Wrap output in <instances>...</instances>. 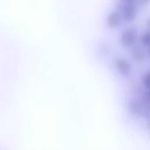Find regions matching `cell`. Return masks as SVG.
<instances>
[{"mask_svg":"<svg viewBox=\"0 0 150 150\" xmlns=\"http://www.w3.org/2000/svg\"><path fill=\"white\" fill-rule=\"evenodd\" d=\"M121 19H122L121 13H120L118 11H112L111 12H109V14L106 17V25L111 29L117 28L120 25Z\"/></svg>","mask_w":150,"mask_h":150,"instance_id":"4","label":"cell"},{"mask_svg":"<svg viewBox=\"0 0 150 150\" xmlns=\"http://www.w3.org/2000/svg\"><path fill=\"white\" fill-rule=\"evenodd\" d=\"M148 25H149V27L150 28V18H149V20H148Z\"/></svg>","mask_w":150,"mask_h":150,"instance_id":"14","label":"cell"},{"mask_svg":"<svg viewBox=\"0 0 150 150\" xmlns=\"http://www.w3.org/2000/svg\"><path fill=\"white\" fill-rule=\"evenodd\" d=\"M147 127H148V129L150 131V118L148 119V121H147Z\"/></svg>","mask_w":150,"mask_h":150,"instance_id":"12","label":"cell"},{"mask_svg":"<svg viewBox=\"0 0 150 150\" xmlns=\"http://www.w3.org/2000/svg\"><path fill=\"white\" fill-rule=\"evenodd\" d=\"M147 55H148V56L150 58V47H148V50H147Z\"/></svg>","mask_w":150,"mask_h":150,"instance_id":"13","label":"cell"},{"mask_svg":"<svg viewBox=\"0 0 150 150\" xmlns=\"http://www.w3.org/2000/svg\"><path fill=\"white\" fill-rule=\"evenodd\" d=\"M120 9L121 10L122 18L127 22H133L137 17V4L135 2L123 3L120 1Z\"/></svg>","mask_w":150,"mask_h":150,"instance_id":"2","label":"cell"},{"mask_svg":"<svg viewBox=\"0 0 150 150\" xmlns=\"http://www.w3.org/2000/svg\"><path fill=\"white\" fill-rule=\"evenodd\" d=\"M140 42L145 47H150V31L145 32V33H143L141 35V37H140Z\"/></svg>","mask_w":150,"mask_h":150,"instance_id":"7","label":"cell"},{"mask_svg":"<svg viewBox=\"0 0 150 150\" xmlns=\"http://www.w3.org/2000/svg\"><path fill=\"white\" fill-rule=\"evenodd\" d=\"M120 40L121 45L127 48L134 47L138 40L137 31L133 27L124 30V32L120 34Z\"/></svg>","mask_w":150,"mask_h":150,"instance_id":"1","label":"cell"},{"mask_svg":"<svg viewBox=\"0 0 150 150\" xmlns=\"http://www.w3.org/2000/svg\"><path fill=\"white\" fill-rule=\"evenodd\" d=\"M139 2L143 5H148L150 4V0H139Z\"/></svg>","mask_w":150,"mask_h":150,"instance_id":"10","label":"cell"},{"mask_svg":"<svg viewBox=\"0 0 150 150\" xmlns=\"http://www.w3.org/2000/svg\"><path fill=\"white\" fill-rule=\"evenodd\" d=\"M149 93L150 94V89H149Z\"/></svg>","mask_w":150,"mask_h":150,"instance_id":"15","label":"cell"},{"mask_svg":"<svg viewBox=\"0 0 150 150\" xmlns=\"http://www.w3.org/2000/svg\"><path fill=\"white\" fill-rule=\"evenodd\" d=\"M132 59L136 63H142L145 61L147 56V51L142 49V47H133L131 52Z\"/></svg>","mask_w":150,"mask_h":150,"instance_id":"6","label":"cell"},{"mask_svg":"<svg viewBox=\"0 0 150 150\" xmlns=\"http://www.w3.org/2000/svg\"><path fill=\"white\" fill-rule=\"evenodd\" d=\"M141 101L143 104L145 108L150 109V94L149 93V91L142 94V96L141 97Z\"/></svg>","mask_w":150,"mask_h":150,"instance_id":"8","label":"cell"},{"mask_svg":"<svg viewBox=\"0 0 150 150\" xmlns=\"http://www.w3.org/2000/svg\"><path fill=\"white\" fill-rule=\"evenodd\" d=\"M123 3H132V2H135L136 0H120Z\"/></svg>","mask_w":150,"mask_h":150,"instance_id":"11","label":"cell"},{"mask_svg":"<svg viewBox=\"0 0 150 150\" xmlns=\"http://www.w3.org/2000/svg\"><path fill=\"white\" fill-rule=\"evenodd\" d=\"M116 68L119 73L124 76H129L131 74L132 67L130 62L126 58H118L116 60Z\"/></svg>","mask_w":150,"mask_h":150,"instance_id":"5","label":"cell"},{"mask_svg":"<svg viewBox=\"0 0 150 150\" xmlns=\"http://www.w3.org/2000/svg\"><path fill=\"white\" fill-rule=\"evenodd\" d=\"M127 111L134 117H142L144 112V105L142 103L141 99H132L127 103Z\"/></svg>","mask_w":150,"mask_h":150,"instance_id":"3","label":"cell"},{"mask_svg":"<svg viewBox=\"0 0 150 150\" xmlns=\"http://www.w3.org/2000/svg\"><path fill=\"white\" fill-rule=\"evenodd\" d=\"M142 84L148 88V89H150V71L147 72L143 77H142Z\"/></svg>","mask_w":150,"mask_h":150,"instance_id":"9","label":"cell"}]
</instances>
